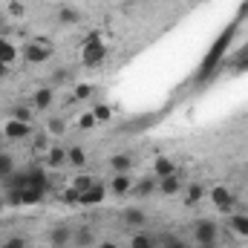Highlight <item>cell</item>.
I'll return each instance as SVG.
<instances>
[{
	"label": "cell",
	"instance_id": "obj_1",
	"mask_svg": "<svg viewBox=\"0 0 248 248\" xmlns=\"http://www.w3.org/2000/svg\"><path fill=\"white\" fill-rule=\"evenodd\" d=\"M231 41H234V26H228V29H225L222 35H219V41H217V44L211 46V52H208V58L202 61V66H199V75H196L199 81H208V75L214 72V66H217V63L222 61V55H225V49L231 46Z\"/></svg>",
	"mask_w": 248,
	"mask_h": 248
},
{
	"label": "cell",
	"instance_id": "obj_2",
	"mask_svg": "<svg viewBox=\"0 0 248 248\" xmlns=\"http://www.w3.org/2000/svg\"><path fill=\"white\" fill-rule=\"evenodd\" d=\"M190 240L196 248H217L219 243V225L214 219H199L190 231Z\"/></svg>",
	"mask_w": 248,
	"mask_h": 248
},
{
	"label": "cell",
	"instance_id": "obj_3",
	"mask_svg": "<svg viewBox=\"0 0 248 248\" xmlns=\"http://www.w3.org/2000/svg\"><path fill=\"white\" fill-rule=\"evenodd\" d=\"M52 44L46 41V38H32V41H26V46H23V58L29 63H46L52 58Z\"/></svg>",
	"mask_w": 248,
	"mask_h": 248
},
{
	"label": "cell",
	"instance_id": "obj_4",
	"mask_svg": "<svg viewBox=\"0 0 248 248\" xmlns=\"http://www.w3.org/2000/svg\"><path fill=\"white\" fill-rule=\"evenodd\" d=\"M107 61V44L104 41H95V44H81V63L87 69L93 66H101Z\"/></svg>",
	"mask_w": 248,
	"mask_h": 248
},
{
	"label": "cell",
	"instance_id": "obj_5",
	"mask_svg": "<svg viewBox=\"0 0 248 248\" xmlns=\"http://www.w3.org/2000/svg\"><path fill=\"white\" fill-rule=\"evenodd\" d=\"M208 196H211V202L217 205V211H222V214H234V193H231V187L225 185H217L208 190Z\"/></svg>",
	"mask_w": 248,
	"mask_h": 248
},
{
	"label": "cell",
	"instance_id": "obj_6",
	"mask_svg": "<svg viewBox=\"0 0 248 248\" xmlns=\"http://www.w3.org/2000/svg\"><path fill=\"white\" fill-rule=\"evenodd\" d=\"M3 136H6L9 141H23V139L32 136V124L29 122H17V119H9L6 127H3Z\"/></svg>",
	"mask_w": 248,
	"mask_h": 248
},
{
	"label": "cell",
	"instance_id": "obj_7",
	"mask_svg": "<svg viewBox=\"0 0 248 248\" xmlns=\"http://www.w3.org/2000/svg\"><path fill=\"white\" fill-rule=\"evenodd\" d=\"M133 176L130 173H113V179H110V185H107V190L113 193V196H130L133 193Z\"/></svg>",
	"mask_w": 248,
	"mask_h": 248
},
{
	"label": "cell",
	"instance_id": "obj_8",
	"mask_svg": "<svg viewBox=\"0 0 248 248\" xmlns=\"http://www.w3.org/2000/svg\"><path fill=\"white\" fill-rule=\"evenodd\" d=\"M104 199H107V185H104V182H93L90 190H84V193H81L78 205H101Z\"/></svg>",
	"mask_w": 248,
	"mask_h": 248
},
{
	"label": "cell",
	"instance_id": "obj_9",
	"mask_svg": "<svg viewBox=\"0 0 248 248\" xmlns=\"http://www.w3.org/2000/svg\"><path fill=\"white\" fill-rule=\"evenodd\" d=\"M52 101H55V90L52 87H41V90L32 93V107L35 110H49Z\"/></svg>",
	"mask_w": 248,
	"mask_h": 248
},
{
	"label": "cell",
	"instance_id": "obj_10",
	"mask_svg": "<svg viewBox=\"0 0 248 248\" xmlns=\"http://www.w3.org/2000/svg\"><path fill=\"white\" fill-rule=\"evenodd\" d=\"M133 165H136V159H133L130 153H116V156H110V162H107V168H110L113 173H130Z\"/></svg>",
	"mask_w": 248,
	"mask_h": 248
},
{
	"label": "cell",
	"instance_id": "obj_11",
	"mask_svg": "<svg viewBox=\"0 0 248 248\" xmlns=\"http://www.w3.org/2000/svg\"><path fill=\"white\" fill-rule=\"evenodd\" d=\"M69 243H72V228L58 225V228L49 231V248H66Z\"/></svg>",
	"mask_w": 248,
	"mask_h": 248
},
{
	"label": "cell",
	"instance_id": "obj_12",
	"mask_svg": "<svg viewBox=\"0 0 248 248\" xmlns=\"http://www.w3.org/2000/svg\"><path fill=\"white\" fill-rule=\"evenodd\" d=\"M122 219H124V225H130V228H144L147 225V214L141 208H124Z\"/></svg>",
	"mask_w": 248,
	"mask_h": 248
},
{
	"label": "cell",
	"instance_id": "obj_13",
	"mask_svg": "<svg viewBox=\"0 0 248 248\" xmlns=\"http://www.w3.org/2000/svg\"><path fill=\"white\" fill-rule=\"evenodd\" d=\"M153 173H156V179L173 176V173H176V162H173V159H168V156H159V159L153 162Z\"/></svg>",
	"mask_w": 248,
	"mask_h": 248
},
{
	"label": "cell",
	"instance_id": "obj_14",
	"mask_svg": "<svg viewBox=\"0 0 248 248\" xmlns=\"http://www.w3.org/2000/svg\"><path fill=\"white\" fill-rule=\"evenodd\" d=\"M46 165H49V168H63V165H66V147H63V144H52V147L46 150Z\"/></svg>",
	"mask_w": 248,
	"mask_h": 248
},
{
	"label": "cell",
	"instance_id": "obj_15",
	"mask_svg": "<svg viewBox=\"0 0 248 248\" xmlns=\"http://www.w3.org/2000/svg\"><path fill=\"white\" fill-rule=\"evenodd\" d=\"M159 246V237H153L150 231H136L133 240H130V248H156Z\"/></svg>",
	"mask_w": 248,
	"mask_h": 248
},
{
	"label": "cell",
	"instance_id": "obj_16",
	"mask_svg": "<svg viewBox=\"0 0 248 248\" xmlns=\"http://www.w3.org/2000/svg\"><path fill=\"white\" fill-rule=\"evenodd\" d=\"M78 20H81V12L75 6H61L58 9V23L61 26H78Z\"/></svg>",
	"mask_w": 248,
	"mask_h": 248
},
{
	"label": "cell",
	"instance_id": "obj_17",
	"mask_svg": "<svg viewBox=\"0 0 248 248\" xmlns=\"http://www.w3.org/2000/svg\"><path fill=\"white\" fill-rule=\"evenodd\" d=\"M182 190V182H179V176L173 173V176H165V179H159V193L162 196H176Z\"/></svg>",
	"mask_w": 248,
	"mask_h": 248
},
{
	"label": "cell",
	"instance_id": "obj_18",
	"mask_svg": "<svg viewBox=\"0 0 248 248\" xmlns=\"http://www.w3.org/2000/svg\"><path fill=\"white\" fill-rule=\"evenodd\" d=\"M159 190V179H141L133 185V193L130 196H153Z\"/></svg>",
	"mask_w": 248,
	"mask_h": 248
},
{
	"label": "cell",
	"instance_id": "obj_19",
	"mask_svg": "<svg viewBox=\"0 0 248 248\" xmlns=\"http://www.w3.org/2000/svg\"><path fill=\"white\" fill-rule=\"evenodd\" d=\"M66 165H72V168H84L87 165V153H84V147H66Z\"/></svg>",
	"mask_w": 248,
	"mask_h": 248
},
{
	"label": "cell",
	"instance_id": "obj_20",
	"mask_svg": "<svg viewBox=\"0 0 248 248\" xmlns=\"http://www.w3.org/2000/svg\"><path fill=\"white\" fill-rule=\"evenodd\" d=\"M93 228H78V231H72V246L78 248H90L93 246Z\"/></svg>",
	"mask_w": 248,
	"mask_h": 248
},
{
	"label": "cell",
	"instance_id": "obj_21",
	"mask_svg": "<svg viewBox=\"0 0 248 248\" xmlns=\"http://www.w3.org/2000/svg\"><path fill=\"white\" fill-rule=\"evenodd\" d=\"M0 61L9 63V66L17 61V46H15V44H9L6 38H0Z\"/></svg>",
	"mask_w": 248,
	"mask_h": 248
},
{
	"label": "cell",
	"instance_id": "obj_22",
	"mask_svg": "<svg viewBox=\"0 0 248 248\" xmlns=\"http://www.w3.org/2000/svg\"><path fill=\"white\" fill-rule=\"evenodd\" d=\"M15 170H17V168H15V159H12L6 150H0V182H6Z\"/></svg>",
	"mask_w": 248,
	"mask_h": 248
},
{
	"label": "cell",
	"instance_id": "obj_23",
	"mask_svg": "<svg viewBox=\"0 0 248 248\" xmlns=\"http://www.w3.org/2000/svg\"><path fill=\"white\" fill-rule=\"evenodd\" d=\"M231 231L237 237H248V214H231Z\"/></svg>",
	"mask_w": 248,
	"mask_h": 248
},
{
	"label": "cell",
	"instance_id": "obj_24",
	"mask_svg": "<svg viewBox=\"0 0 248 248\" xmlns=\"http://www.w3.org/2000/svg\"><path fill=\"white\" fill-rule=\"evenodd\" d=\"M93 116H95L98 124H107L110 119H113V110H110L107 104H95V107H93Z\"/></svg>",
	"mask_w": 248,
	"mask_h": 248
},
{
	"label": "cell",
	"instance_id": "obj_25",
	"mask_svg": "<svg viewBox=\"0 0 248 248\" xmlns=\"http://www.w3.org/2000/svg\"><path fill=\"white\" fill-rule=\"evenodd\" d=\"M205 193H208V190H205V187H202L199 182H196V185H190V187H187V196H185V202H187V205H196V202H199V199H202Z\"/></svg>",
	"mask_w": 248,
	"mask_h": 248
},
{
	"label": "cell",
	"instance_id": "obj_26",
	"mask_svg": "<svg viewBox=\"0 0 248 248\" xmlns=\"http://www.w3.org/2000/svg\"><path fill=\"white\" fill-rule=\"evenodd\" d=\"M32 110H35L32 104H29V107H23V104H17V107L12 110V119H17V122H29V124H32Z\"/></svg>",
	"mask_w": 248,
	"mask_h": 248
},
{
	"label": "cell",
	"instance_id": "obj_27",
	"mask_svg": "<svg viewBox=\"0 0 248 248\" xmlns=\"http://www.w3.org/2000/svg\"><path fill=\"white\" fill-rule=\"evenodd\" d=\"M52 144H49V133H38L35 136V153H46Z\"/></svg>",
	"mask_w": 248,
	"mask_h": 248
},
{
	"label": "cell",
	"instance_id": "obj_28",
	"mask_svg": "<svg viewBox=\"0 0 248 248\" xmlns=\"http://www.w3.org/2000/svg\"><path fill=\"white\" fill-rule=\"evenodd\" d=\"M95 116H93V110H90V113H81V119H78V130H93V127H95Z\"/></svg>",
	"mask_w": 248,
	"mask_h": 248
},
{
	"label": "cell",
	"instance_id": "obj_29",
	"mask_svg": "<svg viewBox=\"0 0 248 248\" xmlns=\"http://www.w3.org/2000/svg\"><path fill=\"white\" fill-rule=\"evenodd\" d=\"M93 182H95V179H90V176H75V179H72V187H75L78 193H84V190L93 187Z\"/></svg>",
	"mask_w": 248,
	"mask_h": 248
},
{
	"label": "cell",
	"instance_id": "obj_30",
	"mask_svg": "<svg viewBox=\"0 0 248 248\" xmlns=\"http://www.w3.org/2000/svg\"><path fill=\"white\" fill-rule=\"evenodd\" d=\"M72 95H75V101H87V98L93 95V87H90V84H78Z\"/></svg>",
	"mask_w": 248,
	"mask_h": 248
},
{
	"label": "cell",
	"instance_id": "obj_31",
	"mask_svg": "<svg viewBox=\"0 0 248 248\" xmlns=\"http://www.w3.org/2000/svg\"><path fill=\"white\" fill-rule=\"evenodd\" d=\"M63 130H66V124H63V119H52V122L46 124V133H49V136H61Z\"/></svg>",
	"mask_w": 248,
	"mask_h": 248
},
{
	"label": "cell",
	"instance_id": "obj_32",
	"mask_svg": "<svg viewBox=\"0 0 248 248\" xmlns=\"http://www.w3.org/2000/svg\"><path fill=\"white\" fill-rule=\"evenodd\" d=\"M159 246H162V248H187L179 237H162V240H159Z\"/></svg>",
	"mask_w": 248,
	"mask_h": 248
},
{
	"label": "cell",
	"instance_id": "obj_33",
	"mask_svg": "<svg viewBox=\"0 0 248 248\" xmlns=\"http://www.w3.org/2000/svg\"><path fill=\"white\" fill-rule=\"evenodd\" d=\"M3 248H26V240H23V237H9V240L3 243Z\"/></svg>",
	"mask_w": 248,
	"mask_h": 248
},
{
	"label": "cell",
	"instance_id": "obj_34",
	"mask_svg": "<svg viewBox=\"0 0 248 248\" xmlns=\"http://www.w3.org/2000/svg\"><path fill=\"white\" fill-rule=\"evenodd\" d=\"M9 15H23V6H20V0H9Z\"/></svg>",
	"mask_w": 248,
	"mask_h": 248
},
{
	"label": "cell",
	"instance_id": "obj_35",
	"mask_svg": "<svg viewBox=\"0 0 248 248\" xmlns=\"http://www.w3.org/2000/svg\"><path fill=\"white\" fill-rule=\"evenodd\" d=\"M234 72H248V52H246V58H243V61L234 63Z\"/></svg>",
	"mask_w": 248,
	"mask_h": 248
},
{
	"label": "cell",
	"instance_id": "obj_36",
	"mask_svg": "<svg viewBox=\"0 0 248 248\" xmlns=\"http://www.w3.org/2000/svg\"><path fill=\"white\" fill-rule=\"evenodd\" d=\"M52 78H55L58 84H63V81H69V69H61V72H55Z\"/></svg>",
	"mask_w": 248,
	"mask_h": 248
},
{
	"label": "cell",
	"instance_id": "obj_37",
	"mask_svg": "<svg viewBox=\"0 0 248 248\" xmlns=\"http://www.w3.org/2000/svg\"><path fill=\"white\" fill-rule=\"evenodd\" d=\"M6 75H9V63L0 61V78H6Z\"/></svg>",
	"mask_w": 248,
	"mask_h": 248
},
{
	"label": "cell",
	"instance_id": "obj_38",
	"mask_svg": "<svg viewBox=\"0 0 248 248\" xmlns=\"http://www.w3.org/2000/svg\"><path fill=\"white\" fill-rule=\"evenodd\" d=\"M98 248H116V243H110V240H101V243H98Z\"/></svg>",
	"mask_w": 248,
	"mask_h": 248
},
{
	"label": "cell",
	"instance_id": "obj_39",
	"mask_svg": "<svg viewBox=\"0 0 248 248\" xmlns=\"http://www.w3.org/2000/svg\"><path fill=\"white\" fill-rule=\"evenodd\" d=\"M240 17H248V0L243 3V9H240Z\"/></svg>",
	"mask_w": 248,
	"mask_h": 248
},
{
	"label": "cell",
	"instance_id": "obj_40",
	"mask_svg": "<svg viewBox=\"0 0 248 248\" xmlns=\"http://www.w3.org/2000/svg\"><path fill=\"white\" fill-rule=\"evenodd\" d=\"M3 208H6V199H0V214H3Z\"/></svg>",
	"mask_w": 248,
	"mask_h": 248
},
{
	"label": "cell",
	"instance_id": "obj_41",
	"mask_svg": "<svg viewBox=\"0 0 248 248\" xmlns=\"http://www.w3.org/2000/svg\"><path fill=\"white\" fill-rule=\"evenodd\" d=\"M156 248H162V246H156Z\"/></svg>",
	"mask_w": 248,
	"mask_h": 248
}]
</instances>
